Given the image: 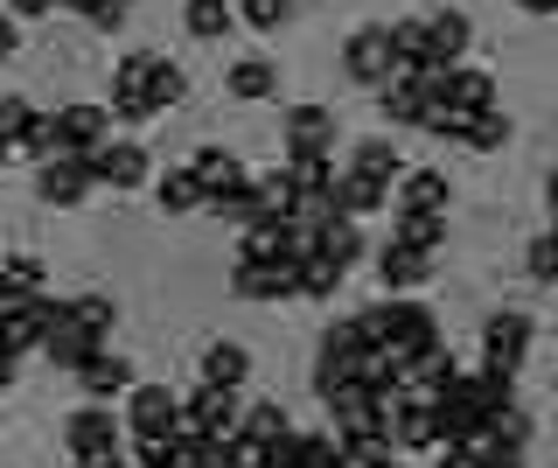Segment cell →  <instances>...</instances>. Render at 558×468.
I'll return each instance as SVG.
<instances>
[{"label": "cell", "mask_w": 558, "mask_h": 468, "mask_svg": "<svg viewBox=\"0 0 558 468\" xmlns=\"http://www.w3.org/2000/svg\"><path fill=\"white\" fill-rule=\"evenodd\" d=\"M238 412H244L238 392L196 385V392H182V406H174V433H189V441H238Z\"/></svg>", "instance_id": "obj_1"}, {"label": "cell", "mask_w": 558, "mask_h": 468, "mask_svg": "<svg viewBox=\"0 0 558 468\" xmlns=\"http://www.w3.org/2000/svg\"><path fill=\"white\" fill-rule=\"evenodd\" d=\"M154 63H161V49H126V57L112 63V119H126V127H147L154 112Z\"/></svg>", "instance_id": "obj_2"}, {"label": "cell", "mask_w": 558, "mask_h": 468, "mask_svg": "<svg viewBox=\"0 0 558 468\" xmlns=\"http://www.w3.org/2000/svg\"><path fill=\"white\" fill-rule=\"evenodd\" d=\"M63 447H70V461H112L119 447H126V427H119L112 406L84 398V406L63 420Z\"/></svg>", "instance_id": "obj_3"}, {"label": "cell", "mask_w": 558, "mask_h": 468, "mask_svg": "<svg viewBox=\"0 0 558 468\" xmlns=\"http://www.w3.org/2000/svg\"><path fill=\"white\" fill-rule=\"evenodd\" d=\"M174 406H182V392L140 377V385L119 398V427H126V441H174Z\"/></svg>", "instance_id": "obj_4"}, {"label": "cell", "mask_w": 558, "mask_h": 468, "mask_svg": "<svg viewBox=\"0 0 558 468\" xmlns=\"http://www.w3.org/2000/svg\"><path fill=\"white\" fill-rule=\"evenodd\" d=\"M523 357H531V315H523V308H502V315H488V322H482V371L517 377Z\"/></svg>", "instance_id": "obj_5"}, {"label": "cell", "mask_w": 558, "mask_h": 468, "mask_svg": "<svg viewBox=\"0 0 558 468\" xmlns=\"http://www.w3.org/2000/svg\"><path fill=\"white\" fill-rule=\"evenodd\" d=\"M84 161H92V182L98 189H147L154 182V154L140 147V141H105L98 154H84Z\"/></svg>", "instance_id": "obj_6"}, {"label": "cell", "mask_w": 558, "mask_h": 468, "mask_svg": "<svg viewBox=\"0 0 558 468\" xmlns=\"http://www.w3.org/2000/svg\"><path fill=\"white\" fill-rule=\"evenodd\" d=\"M342 77H356L363 92H377V84H391V77H398L391 43H384V22H363L356 36L342 43Z\"/></svg>", "instance_id": "obj_7"}, {"label": "cell", "mask_w": 558, "mask_h": 468, "mask_svg": "<svg viewBox=\"0 0 558 468\" xmlns=\"http://www.w3.org/2000/svg\"><path fill=\"white\" fill-rule=\"evenodd\" d=\"M49 133H57V154H98L105 141H112V112L105 106H57L49 112Z\"/></svg>", "instance_id": "obj_8"}, {"label": "cell", "mask_w": 558, "mask_h": 468, "mask_svg": "<svg viewBox=\"0 0 558 468\" xmlns=\"http://www.w3.org/2000/svg\"><path fill=\"white\" fill-rule=\"evenodd\" d=\"M92 161H77V154H57V161L35 168V203H49V211H77L84 196H92Z\"/></svg>", "instance_id": "obj_9"}, {"label": "cell", "mask_w": 558, "mask_h": 468, "mask_svg": "<svg viewBox=\"0 0 558 468\" xmlns=\"http://www.w3.org/2000/svg\"><path fill=\"white\" fill-rule=\"evenodd\" d=\"M70 377H77V392H84V398H98V406H112V398H126V392L140 385L133 357H119L112 343H105V350H92V357H84Z\"/></svg>", "instance_id": "obj_10"}, {"label": "cell", "mask_w": 558, "mask_h": 468, "mask_svg": "<svg viewBox=\"0 0 558 468\" xmlns=\"http://www.w3.org/2000/svg\"><path fill=\"white\" fill-rule=\"evenodd\" d=\"M336 112L328 106H293L287 119H279V141H287V161L293 154H336Z\"/></svg>", "instance_id": "obj_11"}, {"label": "cell", "mask_w": 558, "mask_h": 468, "mask_svg": "<svg viewBox=\"0 0 558 468\" xmlns=\"http://www.w3.org/2000/svg\"><path fill=\"white\" fill-rule=\"evenodd\" d=\"M57 315H63V301H57V293H35V301H22V308H14L8 322H0V343H8L14 357L43 350V328L57 322Z\"/></svg>", "instance_id": "obj_12"}, {"label": "cell", "mask_w": 558, "mask_h": 468, "mask_svg": "<svg viewBox=\"0 0 558 468\" xmlns=\"http://www.w3.org/2000/svg\"><path fill=\"white\" fill-rule=\"evenodd\" d=\"M384 441H391V455H440L447 433L433 420V406H398V420L384 427Z\"/></svg>", "instance_id": "obj_13"}, {"label": "cell", "mask_w": 558, "mask_h": 468, "mask_svg": "<svg viewBox=\"0 0 558 468\" xmlns=\"http://www.w3.org/2000/svg\"><path fill=\"white\" fill-rule=\"evenodd\" d=\"M468 43H475V22H468L461 8H440V14H426V57L440 63V71H453V63H468Z\"/></svg>", "instance_id": "obj_14"}, {"label": "cell", "mask_w": 558, "mask_h": 468, "mask_svg": "<svg viewBox=\"0 0 558 468\" xmlns=\"http://www.w3.org/2000/svg\"><path fill=\"white\" fill-rule=\"evenodd\" d=\"M447 106L453 112H496L502 106V92H496V71H482V63H453L447 71Z\"/></svg>", "instance_id": "obj_15"}, {"label": "cell", "mask_w": 558, "mask_h": 468, "mask_svg": "<svg viewBox=\"0 0 558 468\" xmlns=\"http://www.w3.org/2000/svg\"><path fill=\"white\" fill-rule=\"evenodd\" d=\"M391 211H412V217H447V176L433 168H405L391 182Z\"/></svg>", "instance_id": "obj_16"}, {"label": "cell", "mask_w": 558, "mask_h": 468, "mask_svg": "<svg viewBox=\"0 0 558 468\" xmlns=\"http://www.w3.org/2000/svg\"><path fill=\"white\" fill-rule=\"evenodd\" d=\"M433 273H440V259L405 252V245H377V280H384V293H418Z\"/></svg>", "instance_id": "obj_17"}, {"label": "cell", "mask_w": 558, "mask_h": 468, "mask_svg": "<svg viewBox=\"0 0 558 468\" xmlns=\"http://www.w3.org/2000/svg\"><path fill=\"white\" fill-rule=\"evenodd\" d=\"M384 211H391V189L371 182V176H356V168H342V176H336V217L371 224V217H384Z\"/></svg>", "instance_id": "obj_18"}, {"label": "cell", "mask_w": 558, "mask_h": 468, "mask_svg": "<svg viewBox=\"0 0 558 468\" xmlns=\"http://www.w3.org/2000/svg\"><path fill=\"white\" fill-rule=\"evenodd\" d=\"M231 293H238V301H293V266H287V259L231 266Z\"/></svg>", "instance_id": "obj_19"}, {"label": "cell", "mask_w": 558, "mask_h": 468, "mask_svg": "<svg viewBox=\"0 0 558 468\" xmlns=\"http://www.w3.org/2000/svg\"><path fill=\"white\" fill-rule=\"evenodd\" d=\"M293 433V420H287V406H279V398H252V406L238 412V441H252L258 455H266V447H279Z\"/></svg>", "instance_id": "obj_20"}, {"label": "cell", "mask_w": 558, "mask_h": 468, "mask_svg": "<svg viewBox=\"0 0 558 468\" xmlns=\"http://www.w3.org/2000/svg\"><path fill=\"white\" fill-rule=\"evenodd\" d=\"M223 92L244 98V106H266V98H279V63H266V57H238L231 71H223Z\"/></svg>", "instance_id": "obj_21"}, {"label": "cell", "mask_w": 558, "mask_h": 468, "mask_svg": "<svg viewBox=\"0 0 558 468\" xmlns=\"http://www.w3.org/2000/svg\"><path fill=\"white\" fill-rule=\"evenodd\" d=\"M189 176L203 182V196H223V189H244V182H252L231 147H196V154H189Z\"/></svg>", "instance_id": "obj_22"}, {"label": "cell", "mask_w": 558, "mask_h": 468, "mask_svg": "<svg viewBox=\"0 0 558 468\" xmlns=\"http://www.w3.org/2000/svg\"><path fill=\"white\" fill-rule=\"evenodd\" d=\"M92 350H105V343H92V336H84V328L70 322V308H63V315H57V322L43 328V357L57 363V371H77V363L92 357Z\"/></svg>", "instance_id": "obj_23"}, {"label": "cell", "mask_w": 558, "mask_h": 468, "mask_svg": "<svg viewBox=\"0 0 558 468\" xmlns=\"http://www.w3.org/2000/svg\"><path fill=\"white\" fill-rule=\"evenodd\" d=\"M244 377H252V350H244V343H209L203 350V385L244 392Z\"/></svg>", "instance_id": "obj_24"}, {"label": "cell", "mask_w": 558, "mask_h": 468, "mask_svg": "<svg viewBox=\"0 0 558 468\" xmlns=\"http://www.w3.org/2000/svg\"><path fill=\"white\" fill-rule=\"evenodd\" d=\"M147 189H154V211H161V217H189V211H203V182L189 176V161H182V168H168V176H154Z\"/></svg>", "instance_id": "obj_25"}, {"label": "cell", "mask_w": 558, "mask_h": 468, "mask_svg": "<svg viewBox=\"0 0 558 468\" xmlns=\"http://www.w3.org/2000/svg\"><path fill=\"white\" fill-rule=\"evenodd\" d=\"M384 43H391V63H398V71H433V57H426V14L384 22Z\"/></svg>", "instance_id": "obj_26"}, {"label": "cell", "mask_w": 558, "mask_h": 468, "mask_svg": "<svg viewBox=\"0 0 558 468\" xmlns=\"http://www.w3.org/2000/svg\"><path fill=\"white\" fill-rule=\"evenodd\" d=\"M349 273L336 266V259H322V252H307L301 266H293V301H336Z\"/></svg>", "instance_id": "obj_27"}, {"label": "cell", "mask_w": 558, "mask_h": 468, "mask_svg": "<svg viewBox=\"0 0 558 468\" xmlns=\"http://www.w3.org/2000/svg\"><path fill=\"white\" fill-rule=\"evenodd\" d=\"M63 308H70V322H77L92 343H112V328H119V301H112V293H70Z\"/></svg>", "instance_id": "obj_28"}, {"label": "cell", "mask_w": 558, "mask_h": 468, "mask_svg": "<svg viewBox=\"0 0 558 468\" xmlns=\"http://www.w3.org/2000/svg\"><path fill=\"white\" fill-rule=\"evenodd\" d=\"M314 252H322V259H336V266L349 273V266H356L363 252H371V238H363V224L336 217V224H322V231H314Z\"/></svg>", "instance_id": "obj_29"}, {"label": "cell", "mask_w": 558, "mask_h": 468, "mask_svg": "<svg viewBox=\"0 0 558 468\" xmlns=\"http://www.w3.org/2000/svg\"><path fill=\"white\" fill-rule=\"evenodd\" d=\"M182 28L196 43H223L238 28V14H231V0H189V8H182Z\"/></svg>", "instance_id": "obj_30"}, {"label": "cell", "mask_w": 558, "mask_h": 468, "mask_svg": "<svg viewBox=\"0 0 558 468\" xmlns=\"http://www.w3.org/2000/svg\"><path fill=\"white\" fill-rule=\"evenodd\" d=\"M440 238H447V217H412V211H398V224H391V245L426 252V259H440Z\"/></svg>", "instance_id": "obj_31"}, {"label": "cell", "mask_w": 558, "mask_h": 468, "mask_svg": "<svg viewBox=\"0 0 558 468\" xmlns=\"http://www.w3.org/2000/svg\"><path fill=\"white\" fill-rule=\"evenodd\" d=\"M510 133H517V119L496 106V112H475V119L461 127V147H475V154H502V147H510Z\"/></svg>", "instance_id": "obj_32"}, {"label": "cell", "mask_w": 558, "mask_h": 468, "mask_svg": "<svg viewBox=\"0 0 558 468\" xmlns=\"http://www.w3.org/2000/svg\"><path fill=\"white\" fill-rule=\"evenodd\" d=\"M287 224L293 231H322V224H336V189H293V203H287Z\"/></svg>", "instance_id": "obj_33"}, {"label": "cell", "mask_w": 558, "mask_h": 468, "mask_svg": "<svg viewBox=\"0 0 558 468\" xmlns=\"http://www.w3.org/2000/svg\"><path fill=\"white\" fill-rule=\"evenodd\" d=\"M349 168H356V176H371V182H384V189H391L398 176H405V154H398L391 141H363L356 154H349Z\"/></svg>", "instance_id": "obj_34"}, {"label": "cell", "mask_w": 558, "mask_h": 468, "mask_svg": "<svg viewBox=\"0 0 558 468\" xmlns=\"http://www.w3.org/2000/svg\"><path fill=\"white\" fill-rule=\"evenodd\" d=\"M238 28H258V36H279L293 22V0H238Z\"/></svg>", "instance_id": "obj_35"}, {"label": "cell", "mask_w": 558, "mask_h": 468, "mask_svg": "<svg viewBox=\"0 0 558 468\" xmlns=\"http://www.w3.org/2000/svg\"><path fill=\"white\" fill-rule=\"evenodd\" d=\"M0 280H8L14 293H49V273H43L35 252H8V259H0Z\"/></svg>", "instance_id": "obj_36"}, {"label": "cell", "mask_w": 558, "mask_h": 468, "mask_svg": "<svg viewBox=\"0 0 558 468\" xmlns=\"http://www.w3.org/2000/svg\"><path fill=\"white\" fill-rule=\"evenodd\" d=\"M293 468H342L336 433H293Z\"/></svg>", "instance_id": "obj_37"}, {"label": "cell", "mask_w": 558, "mask_h": 468, "mask_svg": "<svg viewBox=\"0 0 558 468\" xmlns=\"http://www.w3.org/2000/svg\"><path fill=\"white\" fill-rule=\"evenodd\" d=\"M252 196H258V211H266V217H287L293 176H287V168H266V176H252Z\"/></svg>", "instance_id": "obj_38"}, {"label": "cell", "mask_w": 558, "mask_h": 468, "mask_svg": "<svg viewBox=\"0 0 558 468\" xmlns=\"http://www.w3.org/2000/svg\"><path fill=\"white\" fill-rule=\"evenodd\" d=\"M287 176L293 189H336V154H293Z\"/></svg>", "instance_id": "obj_39"}, {"label": "cell", "mask_w": 558, "mask_h": 468, "mask_svg": "<svg viewBox=\"0 0 558 468\" xmlns=\"http://www.w3.org/2000/svg\"><path fill=\"white\" fill-rule=\"evenodd\" d=\"M182 98H189V71H182V63H154V112H168V106H182Z\"/></svg>", "instance_id": "obj_40"}, {"label": "cell", "mask_w": 558, "mask_h": 468, "mask_svg": "<svg viewBox=\"0 0 558 468\" xmlns=\"http://www.w3.org/2000/svg\"><path fill=\"white\" fill-rule=\"evenodd\" d=\"M488 433H496L502 447H517V455H523V447H531V412H523V406H502V412H488Z\"/></svg>", "instance_id": "obj_41"}, {"label": "cell", "mask_w": 558, "mask_h": 468, "mask_svg": "<svg viewBox=\"0 0 558 468\" xmlns=\"http://www.w3.org/2000/svg\"><path fill=\"white\" fill-rule=\"evenodd\" d=\"M314 350H328V357H356V350H371V343H363L356 315H342V322H328V328H322V343H314Z\"/></svg>", "instance_id": "obj_42"}, {"label": "cell", "mask_w": 558, "mask_h": 468, "mask_svg": "<svg viewBox=\"0 0 558 468\" xmlns=\"http://www.w3.org/2000/svg\"><path fill=\"white\" fill-rule=\"evenodd\" d=\"M523 273H531V280H545V287L558 280V224H551L545 238H537L531 252H523Z\"/></svg>", "instance_id": "obj_43"}, {"label": "cell", "mask_w": 558, "mask_h": 468, "mask_svg": "<svg viewBox=\"0 0 558 468\" xmlns=\"http://www.w3.org/2000/svg\"><path fill=\"white\" fill-rule=\"evenodd\" d=\"M84 22L112 36V28H126V22H133V0H92V8H84Z\"/></svg>", "instance_id": "obj_44"}, {"label": "cell", "mask_w": 558, "mask_h": 468, "mask_svg": "<svg viewBox=\"0 0 558 468\" xmlns=\"http://www.w3.org/2000/svg\"><path fill=\"white\" fill-rule=\"evenodd\" d=\"M0 8H8V14H14V22H43V14H49V8H57V0H0Z\"/></svg>", "instance_id": "obj_45"}, {"label": "cell", "mask_w": 558, "mask_h": 468, "mask_svg": "<svg viewBox=\"0 0 558 468\" xmlns=\"http://www.w3.org/2000/svg\"><path fill=\"white\" fill-rule=\"evenodd\" d=\"M14 43H22V22H14V14H8V8H0V63H8V57H14Z\"/></svg>", "instance_id": "obj_46"}, {"label": "cell", "mask_w": 558, "mask_h": 468, "mask_svg": "<svg viewBox=\"0 0 558 468\" xmlns=\"http://www.w3.org/2000/svg\"><path fill=\"white\" fill-rule=\"evenodd\" d=\"M14 371H22V357H14V350H8V343H0V398H8V392H14Z\"/></svg>", "instance_id": "obj_47"}, {"label": "cell", "mask_w": 558, "mask_h": 468, "mask_svg": "<svg viewBox=\"0 0 558 468\" xmlns=\"http://www.w3.org/2000/svg\"><path fill=\"white\" fill-rule=\"evenodd\" d=\"M433 461H440V468H482L475 455H468V447H440V455H433Z\"/></svg>", "instance_id": "obj_48"}, {"label": "cell", "mask_w": 558, "mask_h": 468, "mask_svg": "<svg viewBox=\"0 0 558 468\" xmlns=\"http://www.w3.org/2000/svg\"><path fill=\"white\" fill-rule=\"evenodd\" d=\"M545 211H551V224H558V168L545 176Z\"/></svg>", "instance_id": "obj_49"}, {"label": "cell", "mask_w": 558, "mask_h": 468, "mask_svg": "<svg viewBox=\"0 0 558 468\" xmlns=\"http://www.w3.org/2000/svg\"><path fill=\"white\" fill-rule=\"evenodd\" d=\"M523 14H558V0H517Z\"/></svg>", "instance_id": "obj_50"}, {"label": "cell", "mask_w": 558, "mask_h": 468, "mask_svg": "<svg viewBox=\"0 0 558 468\" xmlns=\"http://www.w3.org/2000/svg\"><path fill=\"white\" fill-rule=\"evenodd\" d=\"M371 468H405V461H398V455H384V461H371Z\"/></svg>", "instance_id": "obj_51"}, {"label": "cell", "mask_w": 558, "mask_h": 468, "mask_svg": "<svg viewBox=\"0 0 558 468\" xmlns=\"http://www.w3.org/2000/svg\"><path fill=\"white\" fill-rule=\"evenodd\" d=\"M8 161H14V147H8V141H0V168H8Z\"/></svg>", "instance_id": "obj_52"}]
</instances>
